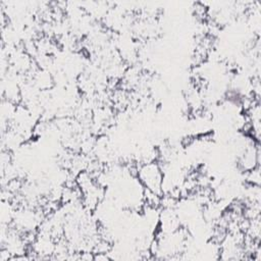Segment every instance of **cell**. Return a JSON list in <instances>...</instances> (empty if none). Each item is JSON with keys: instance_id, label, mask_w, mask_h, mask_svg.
<instances>
[{"instance_id": "1", "label": "cell", "mask_w": 261, "mask_h": 261, "mask_svg": "<svg viewBox=\"0 0 261 261\" xmlns=\"http://www.w3.org/2000/svg\"><path fill=\"white\" fill-rule=\"evenodd\" d=\"M136 176L145 190H149L162 196L164 171L162 165L158 161L155 160L140 163L139 166H137Z\"/></svg>"}, {"instance_id": "2", "label": "cell", "mask_w": 261, "mask_h": 261, "mask_svg": "<svg viewBox=\"0 0 261 261\" xmlns=\"http://www.w3.org/2000/svg\"><path fill=\"white\" fill-rule=\"evenodd\" d=\"M245 179H246L247 185H250V186H260V182H261L260 166L246 171L245 172Z\"/></svg>"}]
</instances>
